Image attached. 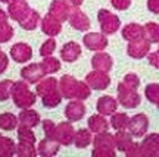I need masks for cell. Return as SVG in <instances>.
<instances>
[{
	"label": "cell",
	"mask_w": 159,
	"mask_h": 157,
	"mask_svg": "<svg viewBox=\"0 0 159 157\" xmlns=\"http://www.w3.org/2000/svg\"><path fill=\"white\" fill-rule=\"evenodd\" d=\"M59 88V81L56 78H46V79H40L39 82H37V94L39 95H46L47 93H50V91H55Z\"/></svg>",
	"instance_id": "cb8c5ba5"
},
{
	"label": "cell",
	"mask_w": 159,
	"mask_h": 157,
	"mask_svg": "<svg viewBox=\"0 0 159 157\" xmlns=\"http://www.w3.org/2000/svg\"><path fill=\"white\" fill-rule=\"evenodd\" d=\"M41 66H43V71H44L46 75L47 73H55L61 69V62L52 56H46L41 60Z\"/></svg>",
	"instance_id": "d6a6232c"
},
{
	"label": "cell",
	"mask_w": 159,
	"mask_h": 157,
	"mask_svg": "<svg viewBox=\"0 0 159 157\" xmlns=\"http://www.w3.org/2000/svg\"><path fill=\"white\" fill-rule=\"evenodd\" d=\"M91 142V134L87 129H78L74 135V144L77 148H85Z\"/></svg>",
	"instance_id": "4dcf8cb0"
},
{
	"label": "cell",
	"mask_w": 159,
	"mask_h": 157,
	"mask_svg": "<svg viewBox=\"0 0 159 157\" xmlns=\"http://www.w3.org/2000/svg\"><path fill=\"white\" fill-rule=\"evenodd\" d=\"M55 128H56V125L53 124L52 120H47V119H46L44 122H43V129H44V134H46V137H47V138H50V140H53Z\"/></svg>",
	"instance_id": "b9f144b4"
},
{
	"label": "cell",
	"mask_w": 159,
	"mask_h": 157,
	"mask_svg": "<svg viewBox=\"0 0 159 157\" xmlns=\"http://www.w3.org/2000/svg\"><path fill=\"white\" fill-rule=\"evenodd\" d=\"M7 65H9V59L6 56V53L0 50V73H3L7 69Z\"/></svg>",
	"instance_id": "ee69618b"
},
{
	"label": "cell",
	"mask_w": 159,
	"mask_h": 157,
	"mask_svg": "<svg viewBox=\"0 0 159 157\" xmlns=\"http://www.w3.org/2000/svg\"><path fill=\"white\" fill-rule=\"evenodd\" d=\"M19 124L24 126H28V128H34L40 124V115L33 109H22V112L19 113L18 116Z\"/></svg>",
	"instance_id": "ffe728a7"
},
{
	"label": "cell",
	"mask_w": 159,
	"mask_h": 157,
	"mask_svg": "<svg viewBox=\"0 0 159 157\" xmlns=\"http://www.w3.org/2000/svg\"><path fill=\"white\" fill-rule=\"evenodd\" d=\"M83 43L90 50H103L108 46V38L105 35H102V34L90 33V34H87V35H84Z\"/></svg>",
	"instance_id": "2e32d148"
},
{
	"label": "cell",
	"mask_w": 159,
	"mask_h": 157,
	"mask_svg": "<svg viewBox=\"0 0 159 157\" xmlns=\"http://www.w3.org/2000/svg\"><path fill=\"white\" fill-rule=\"evenodd\" d=\"M41 101H43V106L44 107L53 109V107H56L57 104L62 101V93H61L59 88L55 91H50V93H47L46 95L41 97Z\"/></svg>",
	"instance_id": "f1b7e54d"
},
{
	"label": "cell",
	"mask_w": 159,
	"mask_h": 157,
	"mask_svg": "<svg viewBox=\"0 0 159 157\" xmlns=\"http://www.w3.org/2000/svg\"><path fill=\"white\" fill-rule=\"evenodd\" d=\"M40 27H41V31H43L46 35H49V37H55V35H57V34L61 33V29H62L61 21L56 19L55 16H52L50 13L41 19Z\"/></svg>",
	"instance_id": "9a60e30c"
},
{
	"label": "cell",
	"mask_w": 159,
	"mask_h": 157,
	"mask_svg": "<svg viewBox=\"0 0 159 157\" xmlns=\"http://www.w3.org/2000/svg\"><path fill=\"white\" fill-rule=\"evenodd\" d=\"M7 5H9V7H7L9 16L13 21H16V22H21L24 18L31 12V7L28 6L27 0H11Z\"/></svg>",
	"instance_id": "5b68a950"
},
{
	"label": "cell",
	"mask_w": 159,
	"mask_h": 157,
	"mask_svg": "<svg viewBox=\"0 0 159 157\" xmlns=\"http://www.w3.org/2000/svg\"><path fill=\"white\" fill-rule=\"evenodd\" d=\"M148 7L155 13H159V0H149Z\"/></svg>",
	"instance_id": "bcb514c9"
},
{
	"label": "cell",
	"mask_w": 159,
	"mask_h": 157,
	"mask_svg": "<svg viewBox=\"0 0 159 157\" xmlns=\"http://www.w3.org/2000/svg\"><path fill=\"white\" fill-rule=\"evenodd\" d=\"M85 115V106L83 104L81 100H74L68 103V106L65 107V116L69 122H77Z\"/></svg>",
	"instance_id": "4fadbf2b"
},
{
	"label": "cell",
	"mask_w": 159,
	"mask_h": 157,
	"mask_svg": "<svg viewBox=\"0 0 159 157\" xmlns=\"http://www.w3.org/2000/svg\"><path fill=\"white\" fill-rule=\"evenodd\" d=\"M13 37V28L7 22L0 25V43H7Z\"/></svg>",
	"instance_id": "60d3db41"
},
{
	"label": "cell",
	"mask_w": 159,
	"mask_h": 157,
	"mask_svg": "<svg viewBox=\"0 0 159 157\" xmlns=\"http://www.w3.org/2000/svg\"><path fill=\"white\" fill-rule=\"evenodd\" d=\"M146 97L149 101L155 103L159 109V85L158 84H150L146 87Z\"/></svg>",
	"instance_id": "74e56055"
},
{
	"label": "cell",
	"mask_w": 159,
	"mask_h": 157,
	"mask_svg": "<svg viewBox=\"0 0 159 157\" xmlns=\"http://www.w3.org/2000/svg\"><path fill=\"white\" fill-rule=\"evenodd\" d=\"M18 138H19V141H24V142H31V144L35 142V135L33 134L31 128L24 126V125H19V128H18Z\"/></svg>",
	"instance_id": "d590c367"
},
{
	"label": "cell",
	"mask_w": 159,
	"mask_h": 157,
	"mask_svg": "<svg viewBox=\"0 0 159 157\" xmlns=\"http://www.w3.org/2000/svg\"><path fill=\"white\" fill-rule=\"evenodd\" d=\"M11 56L16 63H25L33 57V50L27 43H16L12 46Z\"/></svg>",
	"instance_id": "8fae6325"
},
{
	"label": "cell",
	"mask_w": 159,
	"mask_h": 157,
	"mask_svg": "<svg viewBox=\"0 0 159 157\" xmlns=\"http://www.w3.org/2000/svg\"><path fill=\"white\" fill-rule=\"evenodd\" d=\"M122 37L130 41H136V40H140L144 37V28H142L140 25L137 24H130L127 25L124 29H122Z\"/></svg>",
	"instance_id": "d4e9b609"
},
{
	"label": "cell",
	"mask_w": 159,
	"mask_h": 157,
	"mask_svg": "<svg viewBox=\"0 0 159 157\" xmlns=\"http://www.w3.org/2000/svg\"><path fill=\"white\" fill-rule=\"evenodd\" d=\"M65 2H66V5L69 7H74V9H77V7L83 5V0H65Z\"/></svg>",
	"instance_id": "c3c4849f"
},
{
	"label": "cell",
	"mask_w": 159,
	"mask_h": 157,
	"mask_svg": "<svg viewBox=\"0 0 159 157\" xmlns=\"http://www.w3.org/2000/svg\"><path fill=\"white\" fill-rule=\"evenodd\" d=\"M97 19H99L100 27H102V31L105 34H112V33H115V31L119 28V19H118V16L112 15V13H111L109 11H106V9L99 11Z\"/></svg>",
	"instance_id": "8992f818"
},
{
	"label": "cell",
	"mask_w": 159,
	"mask_h": 157,
	"mask_svg": "<svg viewBox=\"0 0 159 157\" xmlns=\"http://www.w3.org/2000/svg\"><path fill=\"white\" fill-rule=\"evenodd\" d=\"M122 84H124L125 87L131 88V90H136L137 87H139V78H137L134 73H130V75H127V78H125V81Z\"/></svg>",
	"instance_id": "7bdbcfd3"
},
{
	"label": "cell",
	"mask_w": 159,
	"mask_h": 157,
	"mask_svg": "<svg viewBox=\"0 0 159 157\" xmlns=\"http://www.w3.org/2000/svg\"><path fill=\"white\" fill-rule=\"evenodd\" d=\"M0 2H2V3H9L11 0H0Z\"/></svg>",
	"instance_id": "f907efd6"
},
{
	"label": "cell",
	"mask_w": 159,
	"mask_h": 157,
	"mask_svg": "<svg viewBox=\"0 0 159 157\" xmlns=\"http://www.w3.org/2000/svg\"><path fill=\"white\" fill-rule=\"evenodd\" d=\"M16 154L21 157H34L37 156V151H35L34 144L19 141V144L16 146Z\"/></svg>",
	"instance_id": "836d02e7"
},
{
	"label": "cell",
	"mask_w": 159,
	"mask_h": 157,
	"mask_svg": "<svg viewBox=\"0 0 159 157\" xmlns=\"http://www.w3.org/2000/svg\"><path fill=\"white\" fill-rule=\"evenodd\" d=\"M139 156H159V135L152 134L143 141Z\"/></svg>",
	"instance_id": "7c38bea8"
},
{
	"label": "cell",
	"mask_w": 159,
	"mask_h": 157,
	"mask_svg": "<svg viewBox=\"0 0 159 157\" xmlns=\"http://www.w3.org/2000/svg\"><path fill=\"white\" fill-rule=\"evenodd\" d=\"M109 125L106 122V119L103 118V116H99V115H94V116H91L89 119V129H90L91 132H105V131H108Z\"/></svg>",
	"instance_id": "83f0119b"
},
{
	"label": "cell",
	"mask_w": 159,
	"mask_h": 157,
	"mask_svg": "<svg viewBox=\"0 0 159 157\" xmlns=\"http://www.w3.org/2000/svg\"><path fill=\"white\" fill-rule=\"evenodd\" d=\"M59 147L61 144L55 140H50L46 137L44 140L41 141L39 144V154L40 156H44V157H52V156H56V153L59 151Z\"/></svg>",
	"instance_id": "44dd1931"
},
{
	"label": "cell",
	"mask_w": 159,
	"mask_h": 157,
	"mask_svg": "<svg viewBox=\"0 0 159 157\" xmlns=\"http://www.w3.org/2000/svg\"><path fill=\"white\" fill-rule=\"evenodd\" d=\"M91 65L96 71H102V72H109L112 68V59L106 53H97L91 59Z\"/></svg>",
	"instance_id": "7402d4cb"
},
{
	"label": "cell",
	"mask_w": 159,
	"mask_h": 157,
	"mask_svg": "<svg viewBox=\"0 0 159 157\" xmlns=\"http://www.w3.org/2000/svg\"><path fill=\"white\" fill-rule=\"evenodd\" d=\"M85 82L90 85V88H93V90H105L109 87L111 79L108 76V72L93 71L85 76Z\"/></svg>",
	"instance_id": "52a82bcc"
},
{
	"label": "cell",
	"mask_w": 159,
	"mask_h": 157,
	"mask_svg": "<svg viewBox=\"0 0 159 157\" xmlns=\"http://www.w3.org/2000/svg\"><path fill=\"white\" fill-rule=\"evenodd\" d=\"M40 22H41V18H40L39 12H35L31 9V12L19 22V25H21L24 29H27V31H33V29H35L39 27Z\"/></svg>",
	"instance_id": "484cf974"
},
{
	"label": "cell",
	"mask_w": 159,
	"mask_h": 157,
	"mask_svg": "<svg viewBox=\"0 0 159 157\" xmlns=\"http://www.w3.org/2000/svg\"><path fill=\"white\" fill-rule=\"evenodd\" d=\"M119 93V101L128 109H133L140 104V95L136 93V90H131L128 87H125L124 84H119L118 87Z\"/></svg>",
	"instance_id": "ba28073f"
},
{
	"label": "cell",
	"mask_w": 159,
	"mask_h": 157,
	"mask_svg": "<svg viewBox=\"0 0 159 157\" xmlns=\"http://www.w3.org/2000/svg\"><path fill=\"white\" fill-rule=\"evenodd\" d=\"M12 87H13V82L11 79H3L0 82V101H6L11 97Z\"/></svg>",
	"instance_id": "8d00e7d4"
},
{
	"label": "cell",
	"mask_w": 159,
	"mask_h": 157,
	"mask_svg": "<svg viewBox=\"0 0 159 157\" xmlns=\"http://www.w3.org/2000/svg\"><path fill=\"white\" fill-rule=\"evenodd\" d=\"M148 125H149L148 118L143 113H140V115H136L133 119L128 120V126L127 128H128V131H130V134L133 137L139 138V137L144 135V132L148 131Z\"/></svg>",
	"instance_id": "30bf717a"
},
{
	"label": "cell",
	"mask_w": 159,
	"mask_h": 157,
	"mask_svg": "<svg viewBox=\"0 0 159 157\" xmlns=\"http://www.w3.org/2000/svg\"><path fill=\"white\" fill-rule=\"evenodd\" d=\"M13 154H16L15 142L7 137L0 135V157H11Z\"/></svg>",
	"instance_id": "4316f807"
},
{
	"label": "cell",
	"mask_w": 159,
	"mask_h": 157,
	"mask_svg": "<svg viewBox=\"0 0 159 157\" xmlns=\"http://www.w3.org/2000/svg\"><path fill=\"white\" fill-rule=\"evenodd\" d=\"M149 44H150V43L144 38L131 41L130 44H128V55H130L131 57H137V59L144 57L149 51Z\"/></svg>",
	"instance_id": "d6986e66"
},
{
	"label": "cell",
	"mask_w": 159,
	"mask_h": 157,
	"mask_svg": "<svg viewBox=\"0 0 159 157\" xmlns=\"http://www.w3.org/2000/svg\"><path fill=\"white\" fill-rule=\"evenodd\" d=\"M11 97L13 98V103L16 104L19 109H30L35 103V94L30 91L28 82L24 79V81H18L13 82L12 87V93Z\"/></svg>",
	"instance_id": "7a4b0ae2"
},
{
	"label": "cell",
	"mask_w": 159,
	"mask_h": 157,
	"mask_svg": "<svg viewBox=\"0 0 159 157\" xmlns=\"http://www.w3.org/2000/svg\"><path fill=\"white\" fill-rule=\"evenodd\" d=\"M59 90L65 98L85 100L90 97V85L87 82H80L71 75H63L59 81Z\"/></svg>",
	"instance_id": "6da1fadb"
},
{
	"label": "cell",
	"mask_w": 159,
	"mask_h": 157,
	"mask_svg": "<svg viewBox=\"0 0 159 157\" xmlns=\"http://www.w3.org/2000/svg\"><path fill=\"white\" fill-rule=\"evenodd\" d=\"M74 135H75V131L72 128V125L69 122H61L55 128L53 140L57 141L61 146H69L71 142H74Z\"/></svg>",
	"instance_id": "277c9868"
},
{
	"label": "cell",
	"mask_w": 159,
	"mask_h": 157,
	"mask_svg": "<svg viewBox=\"0 0 159 157\" xmlns=\"http://www.w3.org/2000/svg\"><path fill=\"white\" fill-rule=\"evenodd\" d=\"M55 49H56V41H55V38L52 37V38L46 40L44 43H43L41 49H40V55H41L43 57L52 56V55H53V51H55Z\"/></svg>",
	"instance_id": "ab89813d"
},
{
	"label": "cell",
	"mask_w": 159,
	"mask_h": 157,
	"mask_svg": "<svg viewBox=\"0 0 159 157\" xmlns=\"http://www.w3.org/2000/svg\"><path fill=\"white\" fill-rule=\"evenodd\" d=\"M112 5H114V7L122 11V9H127L130 6V0H112Z\"/></svg>",
	"instance_id": "f6af8a7d"
},
{
	"label": "cell",
	"mask_w": 159,
	"mask_h": 157,
	"mask_svg": "<svg viewBox=\"0 0 159 157\" xmlns=\"http://www.w3.org/2000/svg\"><path fill=\"white\" fill-rule=\"evenodd\" d=\"M49 13L56 19H59L61 22H63L71 15V7L66 5L65 0H53L50 5V9H49Z\"/></svg>",
	"instance_id": "5bb4252c"
},
{
	"label": "cell",
	"mask_w": 159,
	"mask_h": 157,
	"mask_svg": "<svg viewBox=\"0 0 159 157\" xmlns=\"http://www.w3.org/2000/svg\"><path fill=\"white\" fill-rule=\"evenodd\" d=\"M116 107H118L116 101L109 95H103L97 100V110L100 115H112L116 110Z\"/></svg>",
	"instance_id": "603a6c76"
},
{
	"label": "cell",
	"mask_w": 159,
	"mask_h": 157,
	"mask_svg": "<svg viewBox=\"0 0 159 157\" xmlns=\"http://www.w3.org/2000/svg\"><path fill=\"white\" fill-rule=\"evenodd\" d=\"M5 22H7V13H6L3 9H0V25Z\"/></svg>",
	"instance_id": "681fc988"
},
{
	"label": "cell",
	"mask_w": 159,
	"mask_h": 157,
	"mask_svg": "<svg viewBox=\"0 0 159 157\" xmlns=\"http://www.w3.org/2000/svg\"><path fill=\"white\" fill-rule=\"evenodd\" d=\"M114 146H115V138L112 135L108 134L106 131L105 132H99V135L94 138V148H93L91 156L94 157L115 156Z\"/></svg>",
	"instance_id": "3957f363"
},
{
	"label": "cell",
	"mask_w": 159,
	"mask_h": 157,
	"mask_svg": "<svg viewBox=\"0 0 159 157\" xmlns=\"http://www.w3.org/2000/svg\"><path fill=\"white\" fill-rule=\"evenodd\" d=\"M46 73L43 71V66L41 63H31L28 66H25L21 71V76L22 79H25L28 84H37L40 79H43Z\"/></svg>",
	"instance_id": "9c48e42d"
},
{
	"label": "cell",
	"mask_w": 159,
	"mask_h": 157,
	"mask_svg": "<svg viewBox=\"0 0 159 157\" xmlns=\"http://www.w3.org/2000/svg\"><path fill=\"white\" fill-rule=\"evenodd\" d=\"M131 134H127V132H122L119 131L116 137H115V144L118 147V150L121 151H127L131 146H133V141H131Z\"/></svg>",
	"instance_id": "1f68e13d"
},
{
	"label": "cell",
	"mask_w": 159,
	"mask_h": 157,
	"mask_svg": "<svg viewBox=\"0 0 159 157\" xmlns=\"http://www.w3.org/2000/svg\"><path fill=\"white\" fill-rule=\"evenodd\" d=\"M128 116L125 115V113H116L112 116V120H111V124H112V128L116 129V131H124L127 126H128Z\"/></svg>",
	"instance_id": "e575fe53"
},
{
	"label": "cell",
	"mask_w": 159,
	"mask_h": 157,
	"mask_svg": "<svg viewBox=\"0 0 159 157\" xmlns=\"http://www.w3.org/2000/svg\"><path fill=\"white\" fill-rule=\"evenodd\" d=\"M68 21L71 24V27L78 29V31H87V29L90 28V19L87 18V15H85L84 12L78 11V9L71 12Z\"/></svg>",
	"instance_id": "e0dca14e"
},
{
	"label": "cell",
	"mask_w": 159,
	"mask_h": 157,
	"mask_svg": "<svg viewBox=\"0 0 159 157\" xmlns=\"http://www.w3.org/2000/svg\"><path fill=\"white\" fill-rule=\"evenodd\" d=\"M146 31V35L149 37V41L150 43H158L159 41V25L155 22L148 24V27L144 28Z\"/></svg>",
	"instance_id": "f35d334b"
},
{
	"label": "cell",
	"mask_w": 159,
	"mask_h": 157,
	"mask_svg": "<svg viewBox=\"0 0 159 157\" xmlns=\"http://www.w3.org/2000/svg\"><path fill=\"white\" fill-rule=\"evenodd\" d=\"M81 55V47H80L78 43H75V41H69L66 44H63L62 50H61V57H62V60L65 62H75L77 59L80 57Z\"/></svg>",
	"instance_id": "ac0fdd59"
},
{
	"label": "cell",
	"mask_w": 159,
	"mask_h": 157,
	"mask_svg": "<svg viewBox=\"0 0 159 157\" xmlns=\"http://www.w3.org/2000/svg\"><path fill=\"white\" fill-rule=\"evenodd\" d=\"M149 62H150V65L159 68V50L156 51V53H152V55L149 56Z\"/></svg>",
	"instance_id": "7dc6e473"
},
{
	"label": "cell",
	"mask_w": 159,
	"mask_h": 157,
	"mask_svg": "<svg viewBox=\"0 0 159 157\" xmlns=\"http://www.w3.org/2000/svg\"><path fill=\"white\" fill-rule=\"evenodd\" d=\"M19 124V120L15 115H12V113L6 112V113H2L0 115V129H3V131H12V129H15Z\"/></svg>",
	"instance_id": "f546056e"
}]
</instances>
